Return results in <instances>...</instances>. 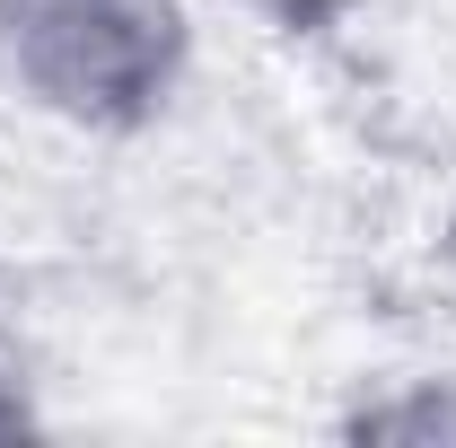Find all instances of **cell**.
I'll return each mask as SVG.
<instances>
[{"label": "cell", "mask_w": 456, "mask_h": 448, "mask_svg": "<svg viewBox=\"0 0 456 448\" xmlns=\"http://www.w3.org/2000/svg\"><path fill=\"white\" fill-rule=\"evenodd\" d=\"M0 36L53 106L106 114L167 88L175 0H0Z\"/></svg>", "instance_id": "cell-1"}]
</instances>
